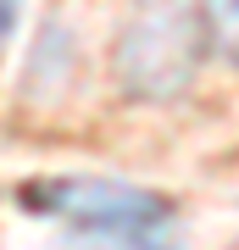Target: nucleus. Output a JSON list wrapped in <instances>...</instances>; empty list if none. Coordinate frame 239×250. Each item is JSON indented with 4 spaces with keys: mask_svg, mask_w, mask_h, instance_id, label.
Masks as SVG:
<instances>
[{
    "mask_svg": "<svg viewBox=\"0 0 239 250\" xmlns=\"http://www.w3.org/2000/svg\"><path fill=\"white\" fill-rule=\"evenodd\" d=\"M17 11H22V0H0V50H6L11 28H17Z\"/></svg>",
    "mask_w": 239,
    "mask_h": 250,
    "instance_id": "4",
    "label": "nucleus"
},
{
    "mask_svg": "<svg viewBox=\"0 0 239 250\" xmlns=\"http://www.w3.org/2000/svg\"><path fill=\"white\" fill-rule=\"evenodd\" d=\"M200 45H212L200 28V11L178 0H145L117 34V83L139 100H173L195 83Z\"/></svg>",
    "mask_w": 239,
    "mask_h": 250,
    "instance_id": "2",
    "label": "nucleus"
},
{
    "mask_svg": "<svg viewBox=\"0 0 239 250\" xmlns=\"http://www.w3.org/2000/svg\"><path fill=\"white\" fill-rule=\"evenodd\" d=\"M195 11H200V28L212 39V50L239 62V0H195Z\"/></svg>",
    "mask_w": 239,
    "mask_h": 250,
    "instance_id": "3",
    "label": "nucleus"
},
{
    "mask_svg": "<svg viewBox=\"0 0 239 250\" xmlns=\"http://www.w3.org/2000/svg\"><path fill=\"white\" fill-rule=\"evenodd\" d=\"M22 206L39 217H56L89 239H123V245H161L173 233V206L117 178H44L22 189Z\"/></svg>",
    "mask_w": 239,
    "mask_h": 250,
    "instance_id": "1",
    "label": "nucleus"
}]
</instances>
